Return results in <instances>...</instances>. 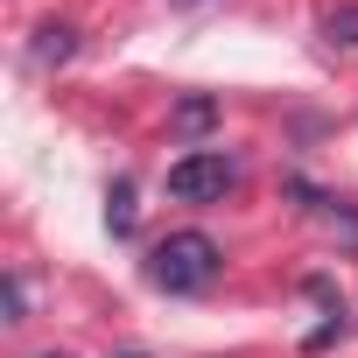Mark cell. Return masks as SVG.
<instances>
[{
	"label": "cell",
	"mask_w": 358,
	"mask_h": 358,
	"mask_svg": "<svg viewBox=\"0 0 358 358\" xmlns=\"http://www.w3.org/2000/svg\"><path fill=\"white\" fill-rule=\"evenodd\" d=\"M0 316H8V323H22V316H29V288H22V274L0 281Z\"/></svg>",
	"instance_id": "8"
},
{
	"label": "cell",
	"mask_w": 358,
	"mask_h": 358,
	"mask_svg": "<svg viewBox=\"0 0 358 358\" xmlns=\"http://www.w3.org/2000/svg\"><path fill=\"white\" fill-rule=\"evenodd\" d=\"M29 57H36L43 71H50V64H71V57H78V29H71V22H43L36 43H29Z\"/></svg>",
	"instance_id": "4"
},
{
	"label": "cell",
	"mask_w": 358,
	"mask_h": 358,
	"mask_svg": "<svg viewBox=\"0 0 358 358\" xmlns=\"http://www.w3.org/2000/svg\"><path fill=\"white\" fill-rule=\"evenodd\" d=\"M106 225H113V232H134V183H113V197H106Z\"/></svg>",
	"instance_id": "6"
},
{
	"label": "cell",
	"mask_w": 358,
	"mask_h": 358,
	"mask_svg": "<svg viewBox=\"0 0 358 358\" xmlns=\"http://www.w3.org/2000/svg\"><path fill=\"white\" fill-rule=\"evenodd\" d=\"M43 358H64V351H43Z\"/></svg>",
	"instance_id": "10"
},
{
	"label": "cell",
	"mask_w": 358,
	"mask_h": 358,
	"mask_svg": "<svg viewBox=\"0 0 358 358\" xmlns=\"http://www.w3.org/2000/svg\"><path fill=\"white\" fill-rule=\"evenodd\" d=\"M288 197H302V211H309V218H316V225H323V232H330L344 253H358V211H351V204H337V197L309 190L302 176H288Z\"/></svg>",
	"instance_id": "3"
},
{
	"label": "cell",
	"mask_w": 358,
	"mask_h": 358,
	"mask_svg": "<svg viewBox=\"0 0 358 358\" xmlns=\"http://www.w3.org/2000/svg\"><path fill=\"white\" fill-rule=\"evenodd\" d=\"M218 267H225V253H218L211 232H169V239L148 253V281L169 288V295H204V288L218 281Z\"/></svg>",
	"instance_id": "1"
},
{
	"label": "cell",
	"mask_w": 358,
	"mask_h": 358,
	"mask_svg": "<svg viewBox=\"0 0 358 358\" xmlns=\"http://www.w3.org/2000/svg\"><path fill=\"white\" fill-rule=\"evenodd\" d=\"M232 183H239V162L225 148H197L183 162H169V197L176 204H218Z\"/></svg>",
	"instance_id": "2"
},
{
	"label": "cell",
	"mask_w": 358,
	"mask_h": 358,
	"mask_svg": "<svg viewBox=\"0 0 358 358\" xmlns=\"http://www.w3.org/2000/svg\"><path fill=\"white\" fill-rule=\"evenodd\" d=\"M323 36L351 50V43H358V8H330V15H323Z\"/></svg>",
	"instance_id": "7"
},
{
	"label": "cell",
	"mask_w": 358,
	"mask_h": 358,
	"mask_svg": "<svg viewBox=\"0 0 358 358\" xmlns=\"http://www.w3.org/2000/svg\"><path fill=\"white\" fill-rule=\"evenodd\" d=\"M127 358H141V351H127Z\"/></svg>",
	"instance_id": "11"
},
{
	"label": "cell",
	"mask_w": 358,
	"mask_h": 358,
	"mask_svg": "<svg viewBox=\"0 0 358 358\" xmlns=\"http://www.w3.org/2000/svg\"><path fill=\"white\" fill-rule=\"evenodd\" d=\"M211 120H218V99H204V92H197V99H183V106H176V134H204Z\"/></svg>",
	"instance_id": "5"
},
{
	"label": "cell",
	"mask_w": 358,
	"mask_h": 358,
	"mask_svg": "<svg viewBox=\"0 0 358 358\" xmlns=\"http://www.w3.org/2000/svg\"><path fill=\"white\" fill-rule=\"evenodd\" d=\"M176 8H197V0H176Z\"/></svg>",
	"instance_id": "9"
}]
</instances>
